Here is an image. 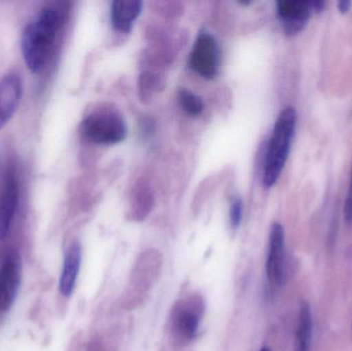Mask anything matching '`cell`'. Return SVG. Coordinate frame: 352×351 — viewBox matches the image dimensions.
<instances>
[{
  "instance_id": "277c9868",
  "label": "cell",
  "mask_w": 352,
  "mask_h": 351,
  "mask_svg": "<svg viewBox=\"0 0 352 351\" xmlns=\"http://www.w3.org/2000/svg\"><path fill=\"white\" fill-rule=\"evenodd\" d=\"M82 132L87 139L94 144H115L125 139L126 125L119 113L98 111L84 120Z\"/></svg>"
},
{
  "instance_id": "7c38bea8",
  "label": "cell",
  "mask_w": 352,
  "mask_h": 351,
  "mask_svg": "<svg viewBox=\"0 0 352 351\" xmlns=\"http://www.w3.org/2000/svg\"><path fill=\"white\" fill-rule=\"evenodd\" d=\"M80 264H82V247L80 243L74 242L66 251L61 275H60L59 291L62 296L66 298L72 296L76 288Z\"/></svg>"
},
{
  "instance_id": "d6986e66",
  "label": "cell",
  "mask_w": 352,
  "mask_h": 351,
  "mask_svg": "<svg viewBox=\"0 0 352 351\" xmlns=\"http://www.w3.org/2000/svg\"><path fill=\"white\" fill-rule=\"evenodd\" d=\"M311 2L312 10L316 12H320L326 8V2L322 1V0H318V1H310Z\"/></svg>"
},
{
  "instance_id": "6da1fadb",
  "label": "cell",
  "mask_w": 352,
  "mask_h": 351,
  "mask_svg": "<svg viewBox=\"0 0 352 351\" xmlns=\"http://www.w3.org/2000/svg\"><path fill=\"white\" fill-rule=\"evenodd\" d=\"M61 23L60 12L54 8H47L25 27L22 34L23 58L33 73L41 71L47 65Z\"/></svg>"
},
{
  "instance_id": "e0dca14e",
  "label": "cell",
  "mask_w": 352,
  "mask_h": 351,
  "mask_svg": "<svg viewBox=\"0 0 352 351\" xmlns=\"http://www.w3.org/2000/svg\"><path fill=\"white\" fill-rule=\"evenodd\" d=\"M344 220L349 225H352V167L351 179H349V192L344 203Z\"/></svg>"
},
{
  "instance_id": "8992f818",
  "label": "cell",
  "mask_w": 352,
  "mask_h": 351,
  "mask_svg": "<svg viewBox=\"0 0 352 351\" xmlns=\"http://www.w3.org/2000/svg\"><path fill=\"white\" fill-rule=\"evenodd\" d=\"M190 65L195 72L207 80L215 78L219 72V47L208 32L200 33L197 37L190 56Z\"/></svg>"
},
{
  "instance_id": "5bb4252c",
  "label": "cell",
  "mask_w": 352,
  "mask_h": 351,
  "mask_svg": "<svg viewBox=\"0 0 352 351\" xmlns=\"http://www.w3.org/2000/svg\"><path fill=\"white\" fill-rule=\"evenodd\" d=\"M312 336H314V319H312L311 308L307 302H303L300 307L299 315H298L294 351H310Z\"/></svg>"
},
{
  "instance_id": "9c48e42d",
  "label": "cell",
  "mask_w": 352,
  "mask_h": 351,
  "mask_svg": "<svg viewBox=\"0 0 352 351\" xmlns=\"http://www.w3.org/2000/svg\"><path fill=\"white\" fill-rule=\"evenodd\" d=\"M18 203V179L14 170H8L0 192V241L6 239L10 233Z\"/></svg>"
},
{
  "instance_id": "ac0fdd59",
  "label": "cell",
  "mask_w": 352,
  "mask_h": 351,
  "mask_svg": "<svg viewBox=\"0 0 352 351\" xmlns=\"http://www.w3.org/2000/svg\"><path fill=\"white\" fill-rule=\"evenodd\" d=\"M352 2L349 1V0H341V1H339L338 3H337V8H338L339 12H341V14H346V12H349V10H351Z\"/></svg>"
},
{
  "instance_id": "3957f363",
  "label": "cell",
  "mask_w": 352,
  "mask_h": 351,
  "mask_svg": "<svg viewBox=\"0 0 352 351\" xmlns=\"http://www.w3.org/2000/svg\"><path fill=\"white\" fill-rule=\"evenodd\" d=\"M204 309L202 298L197 295L176 303L170 315V334L177 348H186L195 339Z\"/></svg>"
},
{
  "instance_id": "52a82bcc",
  "label": "cell",
  "mask_w": 352,
  "mask_h": 351,
  "mask_svg": "<svg viewBox=\"0 0 352 351\" xmlns=\"http://www.w3.org/2000/svg\"><path fill=\"white\" fill-rule=\"evenodd\" d=\"M266 275L273 286H283L285 280V229L274 223L269 236L268 256L266 260Z\"/></svg>"
},
{
  "instance_id": "ba28073f",
  "label": "cell",
  "mask_w": 352,
  "mask_h": 351,
  "mask_svg": "<svg viewBox=\"0 0 352 351\" xmlns=\"http://www.w3.org/2000/svg\"><path fill=\"white\" fill-rule=\"evenodd\" d=\"M311 2L285 0L277 2V14L287 34L295 35L305 28L311 18Z\"/></svg>"
},
{
  "instance_id": "4fadbf2b",
  "label": "cell",
  "mask_w": 352,
  "mask_h": 351,
  "mask_svg": "<svg viewBox=\"0 0 352 351\" xmlns=\"http://www.w3.org/2000/svg\"><path fill=\"white\" fill-rule=\"evenodd\" d=\"M142 10V2L138 0H116L111 4V20L113 28L121 32H130L134 21Z\"/></svg>"
},
{
  "instance_id": "30bf717a",
  "label": "cell",
  "mask_w": 352,
  "mask_h": 351,
  "mask_svg": "<svg viewBox=\"0 0 352 351\" xmlns=\"http://www.w3.org/2000/svg\"><path fill=\"white\" fill-rule=\"evenodd\" d=\"M22 93V80L18 74H6L0 80V130L16 113Z\"/></svg>"
},
{
  "instance_id": "7a4b0ae2",
  "label": "cell",
  "mask_w": 352,
  "mask_h": 351,
  "mask_svg": "<svg viewBox=\"0 0 352 351\" xmlns=\"http://www.w3.org/2000/svg\"><path fill=\"white\" fill-rule=\"evenodd\" d=\"M297 126V111L285 107L277 117L263 164V183L270 189L278 181L289 158Z\"/></svg>"
},
{
  "instance_id": "8fae6325",
  "label": "cell",
  "mask_w": 352,
  "mask_h": 351,
  "mask_svg": "<svg viewBox=\"0 0 352 351\" xmlns=\"http://www.w3.org/2000/svg\"><path fill=\"white\" fill-rule=\"evenodd\" d=\"M161 269V256L156 251H146L142 253L131 275V282L140 291H148L158 278Z\"/></svg>"
},
{
  "instance_id": "2e32d148",
  "label": "cell",
  "mask_w": 352,
  "mask_h": 351,
  "mask_svg": "<svg viewBox=\"0 0 352 351\" xmlns=\"http://www.w3.org/2000/svg\"><path fill=\"white\" fill-rule=\"evenodd\" d=\"M242 212H243V203L242 200L237 198L232 203L230 208V222H231L232 228L236 229L240 226L242 220Z\"/></svg>"
},
{
  "instance_id": "5b68a950",
  "label": "cell",
  "mask_w": 352,
  "mask_h": 351,
  "mask_svg": "<svg viewBox=\"0 0 352 351\" xmlns=\"http://www.w3.org/2000/svg\"><path fill=\"white\" fill-rule=\"evenodd\" d=\"M22 278V261L16 251H8L0 265V313H6L16 301Z\"/></svg>"
},
{
  "instance_id": "ffe728a7",
  "label": "cell",
  "mask_w": 352,
  "mask_h": 351,
  "mask_svg": "<svg viewBox=\"0 0 352 351\" xmlns=\"http://www.w3.org/2000/svg\"><path fill=\"white\" fill-rule=\"evenodd\" d=\"M260 351H271V350L270 348H267V346H265V348H263Z\"/></svg>"
},
{
  "instance_id": "9a60e30c",
  "label": "cell",
  "mask_w": 352,
  "mask_h": 351,
  "mask_svg": "<svg viewBox=\"0 0 352 351\" xmlns=\"http://www.w3.org/2000/svg\"><path fill=\"white\" fill-rule=\"evenodd\" d=\"M178 100L184 111L192 117H198L203 113L204 104L200 97L186 89H182L178 92Z\"/></svg>"
}]
</instances>
